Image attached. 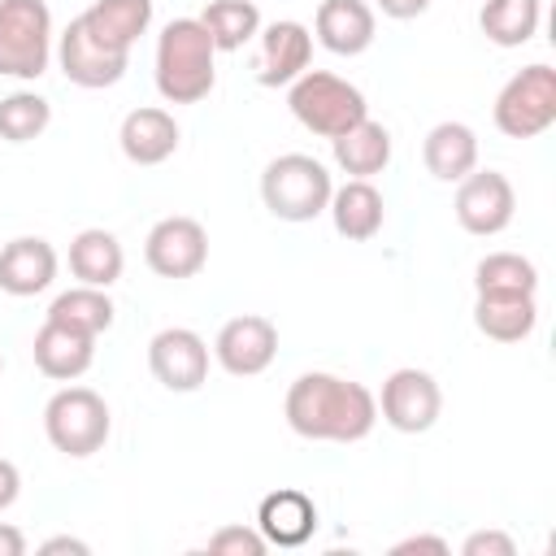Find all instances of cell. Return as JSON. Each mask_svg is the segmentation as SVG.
<instances>
[{"label":"cell","instance_id":"26","mask_svg":"<svg viewBox=\"0 0 556 556\" xmlns=\"http://www.w3.org/2000/svg\"><path fill=\"white\" fill-rule=\"evenodd\" d=\"M113 300H109V291L104 287H70V291H61L52 304H48V317L43 321H56V326H70V330H78V334H91V339H100L109 326H113Z\"/></svg>","mask_w":556,"mask_h":556},{"label":"cell","instance_id":"32","mask_svg":"<svg viewBox=\"0 0 556 556\" xmlns=\"http://www.w3.org/2000/svg\"><path fill=\"white\" fill-rule=\"evenodd\" d=\"M513 552H517V543L504 530H473L460 543V556H513Z\"/></svg>","mask_w":556,"mask_h":556},{"label":"cell","instance_id":"38","mask_svg":"<svg viewBox=\"0 0 556 556\" xmlns=\"http://www.w3.org/2000/svg\"><path fill=\"white\" fill-rule=\"evenodd\" d=\"M0 369H4V356H0Z\"/></svg>","mask_w":556,"mask_h":556},{"label":"cell","instance_id":"23","mask_svg":"<svg viewBox=\"0 0 556 556\" xmlns=\"http://www.w3.org/2000/svg\"><path fill=\"white\" fill-rule=\"evenodd\" d=\"M330 152H334V165L348 178H374L391 165V130L374 117H361L352 130L330 139Z\"/></svg>","mask_w":556,"mask_h":556},{"label":"cell","instance_id":"25","mask_svg":"<svg viewBox=\"0 0 556 556\" xmlns=\"http://www.w3.org/2000/svg\"><path fill=\"white\" fill-rule=\"evenodd\" d=\"M104 43L130 52L139 43V35H148L152 26V0H96L87 13H78Z\"/></svg>","mask_w":556,"mask_h":556},{"label":"cell","instance_id":"6","mask_svg":"<svg viewBox=\"0 0 556 556\" xmlns=\"http://www.w3.org/2000/svg\"><path fill=\"white\" fill-rule=\"evenodd\" d=\"M52 61V13L43 0H0V74L35 83Z\"/></svg>","mask_w":556,"mask_h":556},{"label":"cell","instance_id":"16","mask_svg":"<svg viewBox=\"0 0 556 556\" xmlns=\"http://www.w3.org/2000/svg\"><path fill=\"white\" fill-rule=\"evenodd\" d=\"M56 278V248L39 235H17L0 248V291L4 295H39Z\"/></svg>","mask_w":556,"mask_h":556},{"label":"cell","instance_id":"20","mask_svg":"<svg viewBox=\"0 0 556 556\" xmlns=\"http://www.w3.org/2000/svg\"><path fill=\"white\" fill-rule=\"evenodd\" d=\"M30 352H35V369H39L43 378H52V382H74V378H83V374L91 369V361H96V339H91V334H78V330H70V326L43 321V326L35 330Z\"/></svg>","mask_w":556,"mask_h":556},{"label":"cell","instance_id":"8","mask_svg":"<svg viewBox=\"0 0 556 556\" xmlns=\"http://www.w3.org/2000/svg\"><path fill=\"white\" fill-rule=\"evenodd\" d=\"M374 400H378V417L400 434H426L443 413V391H439L434 374H426L417 365L391 369L382 378V395H374Z\"/></svg>","mask_w":556,"mask_h":556},{"label":"cell","instance_id":"12","mask_svg":"<svg viewBox=\"0 0 556 556\" xmlns=\"http://www.w3.org/2000/svg\"><path fill=\"white\" fill-rule=\"evenodd\" d=\"M143 261L156 278H195L208 261V235L195 217H161L143 239Z\"/></svg>","mask_w":556,"mask_h":556},{"label":"cell","instance_id":"2","mask_svg":"<svg viewBox=\"0 0 556 556\" xmlns=\"http://www.w3.org/2000/svg\"><path fill=\"white\" fill-rule=\"evenodd\" d=\"M217 48L200 17H174L156 35V91L165 104H200L217 83Z\"/></svg>","mask_w":556,"mask_h":556},{"label":"cell","instance_id":"37","mask_svg":"<svg viewBox=\"0 0 556 556\" xmlns=\"http://www.w3.org/2000/svg\"><path fill=\"white\" fill-rule=\"evenodd\" d=\"M26 552V534L17 526H0V556H22Z\"/></svg>","mask_w":556,"mask_h":556},{"label":"cell","instance_id":"31","mask_svg":"<svg viewBox=\"0 0 556 556\" xmlns=\"http://www.w3.org/2000/svg\"><path fill=\"white\" fill-rule=\"evenodd\" d=\"M265 539L256 526H222L208 534V552L217 556H265Z\"/></svg>","mask_w":556,"mask_h":556},{"label":"cell","instance_id":"5","mask_svg":"<svg viewBox=\"0 0 556 556\" xmlns=\"http://www.w3.org/2000/svg\"><path fill=\"white\" fill-rule=\"evenodd\" d=\"M113 417L100 391L91 387H61L48 404H43V434L61 456H96L109 443Z\"/></svg>","mask_w":556,"mask_h":556},{"label":"cell","instance_id":"7","mask_svg":"<svg viewBox=\"0 0 556 556\" xmlns=\"http://www.w3.org/2000/svg\"><path fill=\"white\" fill-rule=\"evenodd\" d=\"M491 117H495V130L508 139H539L556 122V70L547 61L517 70L500 87Z\"/></svg>","mask_w":556,"mask_h":556},{"label":"cell","instance_id":"22","mask_svg":"<svg viewBox=\"0 0 556 556\" xmlns=\"http://www.w3.org/2000/svg\"><path fill=\"white\" fill-rule=\"evenodd\" d=\"M126 269V252L117 243L113 230L104 226H87L70 239V274L83 282V287H113Z\"/></svg>","mask_w":556,"mask_h":556},{"label":"cell","instance_id":"14","mask_svg":"<svg viewBox=\"0 0 556 556\" xmlns=\"http://www.w3.org/2000/svg\"><path fill=\"white\" fill-rule=\"evenodd\" d=\"M313 61V35L304 22H269L261 26V65H256V83L261 87H291Z\"/></svg>","mask_w":556,"mask_h":556},{"label":"cell","instance_id":"28","mask_svg":"<svg viewBox=\"0 0 556 556\" xmlns=\"http://www.w3.org/2000/svg\"><path fill=\"white\" fill-rule=\"evenodd\" d=\"M200 26L208 30L217 52H239L248 39L261 35V9L252 0H208Z\"/></svg>","mask_w":556,"mask_h":556},{"label":"cell","instance_id":"21","mask_svg":"<svg viewBox=\"0 0 556 556\" xmlns=\"http://www.w3.org/2000/svg\"><path fill=\"white\" fill-rule=\"evenodd\" d=\"M334 230L348 239V243H365L382 230L387 222V204H382V191L369 182V178H348L343 187L330 191V204H326Z\"/></svg>","mask_w":556,"mask_h":556},{"label":"cell","instance_id":"17","mask_svg":"<svg viewBox=\"0 0 556 556\" xmlns=\"http://www.w3.org/2000/svg\"><path fill=\"white\" fill-rule=\"evenodd\" d=\"M256 530L269 547H304L317 530V504L300 486H278L261 500Z\"/></svg>","mask_w":556,"mask_h":556},{"label":"cell","instance_id":"13","mask_svg":"<svg viewBox=\"0 0 556 556\" xmlns=\"http://www.w3.org/2000/svg\"><path fill=\"white\" fill-rule=\"evenodd\" d=\"M274 356H278V326L261 313L230 317L213 339V361L230 378H256L274 365Z\"/></svg>","mask_w":556,"mask_h":556},{"label":"cell","instance_id":"34","mask_svg":"<svg viewBox=\"0 0 556 556\" xmlns=\"http://www.w3.org/2000/svg\"><path fill=\"white\" fill-rule=\"evenodd\" d=\"M17 495H22V473H17V465H13V460H4V456H0V513H4V508H13V504H17Z\"/></svg>","mask_w":556,"mask_h":556},{"label":"cell","instance_id":"15","mask_svg":"<svg viewBox=\"0 0 556 556\" xmlns=\"http://www.w3.org/2000/svg\"><path fill=\"white\" fill-rule=\"evenodd\" d=\"M313 35L334 56H361L378 35V17L365 0H321L313 13Z\"/></svg>","mask_w":556,"mask_h":556},{"label":"cell","instance_id":"18","mask_svg":"<svg viewBox=\"0 0 556 556\" xmlns=\"http://www.w3.org/2000/svg\"><path fill=\"white\" fill-rule=\"evenodd\" d=\"M117 143H122V156L130 165H161L178 152V122L169 109H156V104L130 109L122 117Z\"/></svg>","mask_w":556,"mask_h":556},{"label":"cell","instance_id":"29","mask_svg":"<svg viewBox=\"0 0 556 556\" xmlns=\"http://www.w3.org/2000/svg\"><path fill=\"white\" fill-rule=\"evenodd\" d=\"M473 291H539V269L521 252H486L473 265Z\"/></svg>","mask_w":556,"mask_h":556},{"label":"cell","instance_id":"1","mask_svg":"<svg viewBox=\"0 0 556 556\" xmlns=\"http://www.w3.org/2000/svg\"><path fill=\"white\" fill-rule=\"evenodd\" d=\"M282 417L308 443H361L378 426V400L356 378L313 369L287 387Z\"/></svg>","mask_w":556,"mask_h":556},{"label":"cell","instance_id":"30","mask_svg":"<svg viewBox=\"0 0 556 556\" xmlns=\"http://www.w3.org/2000/svg\"><path fill=\"white\" fill-rule=\"evenodd\" d=\"M52 104L39 91H13L0 100V139L4 143H30L48 130Z\"/></svg>","mask_w":556,"mask_h":556},{"label":"cell","instance_id":"19","mask_svg":"<svg viewBox=\"0 0 556 556\" xmlns=\"http://www.w3.org/2000/svg\"><path fill=\"white\" fill-rule=\"evenodd\" d=\"M473 326L495 343H521L539 326V304L526 291H478L473 295Z\"/></svg>","mask_w":556,"mask_h":556},{"label":"cell","instance_id":"27","mask_svg":"<svg viewBox=\"0 0 556 556\" xmlns=\"http://www.w3.org/2000/svg\"><path fill=\"white\" fill-rule=\"evenodd\" d=\"M543 0H482L478 26L495 48H521L539 35Z\"/></svg>","mask_w":556,"mask_h":556},{"label":"cell","instance_id":"11","mask_svg":"<svg viewBox=\"0 0 556 556\" xmlns=\"http://www.w3.org/2000/svg\"><path fill=\"white\" fill-rule=\"evenodd\" d=\"M148 369L165 391L191 395L208 382V343L191 326H165L148 339Z\"/></svg>","mask_w":556,"mask_h":556},{"label":"cell","instance_id":"35","mask_svg":"<svg viewBox=\"0 0 556 556\" xmlns=\"http://www.w3.org/2000/svg\"><path fill=\"white\" fill-rule=\"evenodd\" d=\"M382 9V17H395V22H408V17H421L430 9V0H374Z\"/></svg>","mask_w":556,"mask_h":556},{"label":"cell","instance_id":"9","mask_svg":"<svg viewBox=\"0 0 556 556\" xmlns=\"http://www.w3.org/2000/svg\"><path fill=\"white\" fill-rule=\"evenodd\" d=\"M56 65H61V74H65L74 87L100 91V87L122 83L126 65H130V52L104 43L83 17H74V22L61 30V39H56Z\"/></svg>","mask_w":556,"mask_h":556},{"label":"cell","instance_id":"33","mask_svg":"<svg viewBox=\"0 0 556 556\" xmlns=\"http://www.w3.org/2000/svg\"><path fill=\"white\" fill-rule=\"evenodd\" d=\"M391 552H395V556H404V552H434V556H447L452 543L439 539V534H408V539H400Z\"/></svg>","mask_w":556,"mask_h":556},{"label":"cell","instance_id":"24","mask_svg":"<svg viewBox=\"0 0 556 556\" xmlns=\"http://www.w3.org/2000/svg\"><path fill=\"white\" fill-rule=\"evenodd\" d=\"M421 161L439 182H460L469 169H478V135L465 122H439L426 130Z\"/></svg>","mask_w":556,"mask_h":556},{"label":"cell","instance_id":"3","mask_svg":"<svg viewBox=\"0 0 556 556\" xmlns=\"http://www.w3.org/2000/svg\"><path fill=\"white\" fill-rule=\"evenodd\" d=\"M287 109L291 117L321 135V139H339L343 130H352L361 117H369L365 91L330 70H304L291 87H287Z\"/></svg>","mask_w":556,"mask_h":556},{"label":"cell","instance_id":"36","mask_svg":"<svg viewBox=\"0 0 556 556\" xmlns=\"http://www.w3.org/2000/svg\"><path fill=\"white\" fill-rule=\"evenodd\" d=\"M39 552H43V556H52V552H74V556H87L91 547H87L83 539H74V534H56V539L39 543Z\"/></svg>","mask_w":556,"mask_h":556},{"label":"cell","instance_id":"4","mask_svg":"<svg viewBox=\"0 0 556 556\" xmlns=\"http://www.w3.org/2000/svg\"><path fill=\"white\" fill-rule=\"evenodd\" d=\"M330 191H334L330 169L317 156H308V152H282L261 174V200H265V208L278 222H291V226L313 222L317 213H326Z\"/></svg>","mask_w":556,"mask_h":556},{"label":"cell","instance_id":"10","mask_svg":"<svg viewBox=\"0 0 556 556\" xmlns=\"http://www.w3.org/2000/svg\"><path fill=\"white\" fill-rule=\"evenodd\" d=\"M452 208H456L460 230H469L478 239H491V235L508 230V222L517 213V191L500 169H469L456 182Z\"/></svg>","mask_w":556,"mask_h":556}]
</instances>
